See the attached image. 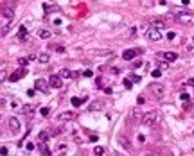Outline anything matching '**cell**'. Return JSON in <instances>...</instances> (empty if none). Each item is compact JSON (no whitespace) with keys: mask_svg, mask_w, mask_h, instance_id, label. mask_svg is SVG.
<instances>
[{"mask_svg":"<svg viewBox=\"0 0 194 156\" xmlns=\"http://www.w3.org/2000/svg\"><path fill=\"white\" fill-rule=\"evenodd\" d=\"M176 20L183 25H194V14L192 13H187V11H182V13H176Z\"/></svg>","mask_w":194,"mask_h":156,"instance_id":"cell-1","label":"cell"},{"mask_svg":"<svg viewBox=\"0 0 194 156\" xmlns=\"http://www.w3.org/2000/svg\"><path fill=\"white\" fill-rule=\"evenodd\" d=\"M34 86H36V90H40L41 93H49V90H50V84H49V81H45V79H36Z\"/></svg>","mask_w":194,"mask_h":156,"instance_id":"cell-2","label":"cell"},{"mask_svg":"<svg viewBox=\"0 0 194 156\" xmlns=\"http://www.w3.org/2000/svg\"><path fill=\"white\" fill-rule=\"evenodd\" d=\"M149 92L153 93L156 99H160V97L164 95V86L158 84V83H151V84H149Z\"/></svg>","mask_w":194,"mask_h":156,"instance_id":"cell-3","label":"cell"},{"mask_svg":"<svg viewBox=\"0 0 194 156\" xmlns=\"http://www.w3.org/2000/svg\"><path fill=\"white\" fill-rule=\"evenodd\" d=\"M13 18H14L13 9H11V7H7V6H4V7H2V20H4V24H11Z\"/></svg>","mask_w":194,"mask_h":156,"instance_id":"cell-4","label":"cell"},{"mask_svg":"<svg viewBox=\"0 0 194 156\" xmlns=\"http://www.w3.org/2000/svg\"><path fill=\"white\" fill-rule=\"evenodd\" d=\"M155 122H156V113L155 111H149V113H146L142 117V124L144 126H155Z\"/></svg>","mask_w":194,"mask_h":156,"instance_id":"cell-5","label":"cell"},{"mask_svg":"<svg viewBox=\"0 0 194 156\" xmlns=\"http://www.w3.org/2000/svg\"><path fill=\"white\" fill-rule=\"evenodd\" d=\"M146 36H147L149 40H153V41H158V40L162 38V34H160V29H156V27H153V25H151V27L147 29Z\"/></svg>","mask_w":194,"mask_h":156,"instance_id":"cell-6","label":"cell"},{"mask_svg":"<svg viewBox=\"0 0 194 156\" xmlns=\"http://www.w3.org/2000/svg\"><path fill=\"white\" fill-rule=\"evenodd\" d=\"M7 126H9V129H11L13 133H18L20 127H22V126H20V120H18L16 117H9V119H7Z\"/></svg>","mask_w":194,"mask_h":156,"instance_id":"cell-7","label":"cell"},{"mask_svg":"<svg viewBox=\"0 0 194 156\" xmlns=\"http://www.w3.org/2000/svg\"><path fill=\"white\" fill-rule=\"evenodd\" d=\"M49 84H50V88H61L63 86V77L61 75H50Z\"/></svg>","mask_w":194,"mask_h":156,"instance_id":"cell-8","label":"cell"},{"mask_svg":"<svg viewBox=\"0 0 194 156\" xmlns=\"http://www.w3.org/2000/svg\"><path fill=\"white\" fill-rule=\"evenodd\" d=\"M144 50L142 49H131V50H126V52H122V58L126 59V61H129V59H133L135 56H138V54H142Z\"/></svg>","mask_w":194,"mask_h":156,"instance_id":"cell-9","label":"cell"},{"mask_svg":"<svg viewBox=\"0 0 194 156\" xmlns=\"http://www.w3.org/2000/svg\"><path fill=\"white\" fill-rule=\"evenodd\" d=\"M76 117V113H72V111H65V113H59L58 115V120L63 122V120H72Z\"/></svg>","mask_w":194,"mask_h":156,"instance_id":"cell-10","label":"cell"},{"mask_svg":"<svg viewBox=\"0 0 194 156\" xmlns=\"http://www.w3.org/2000/svg\"><path fill=\"white\" fill-rule=\"evenodd\" d=\"M162 58H164V59H165L167 63H171V61H175V59H176L178 56H176L175 52H164V54H162Z\"/></svg>","mask_w":194,"mask_h":156,"instance_id":"cell-11","label":"cell"},{"mask_svg":"<svg viewBox=\"0 0 194 156\" xmlns=\"http://www.w3.org/2000/svg\"><path fill=\"white\" fill-rule=\"evenodd\" d=\"M20 75H25V68H20L18 72L11 74V75H9V81H18V77H20Z\"/></svg>","mask_w":194,"mask_h":156,"instance_id":"cell-12","label":"cell"},{"mask_svg":"<svg viewBox=\"0 0 194 156\" xmlns=\"http://www.w3.org/2000/svg\"><path fill=\"white\" fill-rule=\"evenodd\" d=\"M18 38H20L22 41L27 38V27H25V25H20V29H18Z\"/></svg>","mask_w":194,"mask_h":156,"instance_id":"cell-13","label":"cell"},{"mask_svg":"<svg viewBox=\"0 0 194 156\" xmlns=\"http://www.w3.org/2000/svg\"><path fill=\"white\" fill-rule=\"evenodd\" d=\"M38 147H40V152H41V154H45V156H49V154H50V151H49V147L45 145V142H40V144H38Z\"/></svg>","mask_w":194,"mask_h":156,"instance_id":"cell-14","label":"cell"},{"mask_svg":"<svg viewBox=\"0 0 194 156\" xmlns=\"http://www.w3.org/2000/svg\"><path fill=\"white\" fill-rule=\"evenodd\" d=\"M102 104H104L102 101H95V102H92V104H90V108H88V109H92V111H99V109L102 108Z\"/></svg>","mask_w":194,"mask_h":156,"instance_id":"cell-15","label":"cell"},{"mask_svg":"<svg viewBox=\"0 0 194 156\" xmlns=\"http://www.w3.org/2000/svg\"><path fill=\"white\" fill-rule=\"evenodd\" d=\"M38 36H40L41 40H49V38H50L52 34H50L49 31H45V29H40V31H38Z\"/></svg>","mask_w":194,"mask_h":156,"instance_id":"cell-16","label":"cell"},{"mask_svg":"<svg viewBox=\"0 0 194 156\" xmlns=\"http://www.w3.org/2000/svg\"><path fill=\"white\" fill-rule=\"evenodd\" d=\"M47 140H49V133L47 131H41L40 135H38V144L40 142H47Z\"/></svg>","mask_w":194,"mask_h":156,"instance_id":"cell-17","label":"cell"},{"mask_svg":"<svg viewBox=\"0 0 194 156\" xmlns=\"http://www.w3.org/2000/svg\"><path fill=\"white\" fill-rule=\"evenodd\" d=\"M22 111H24L25 115H32V113H34V106H31V104H25Z\"/></svg>","mask_w":194,"mask_h":156,"instance_id":"cell-18","label":"cell"},{"mask_svg":"<svg viewBox=\"0 0 194 156\" xmlns=\"http://www.w3.org/2000/svg\"><path fill=\"white\" fill-rule=\"evenodd\" d=\"M59 75H61L63 79H69V77H72V72H70L69 68H63V70L59 72Z\"/></svg>","mask_w":194,"mask_h":156,"instance_id":"cell-19","label":"cell"},{"mask_svg":"<svg viewBox=\"0 0 194 156\" xmlns=\"http://www.w3.org/2000/svg\"><path fill=\"white\" fill-rule=\"evenodd\" d=\"M151 25H153V27H156V29H162V27H165V24H162L160 20H151Z\"/></svg>","mask_w":194,"mask_h":156,"instance_id":"cell-20","label":"cell"},{"mask_svg":"<svg viewBox=\"0 0 194 156\" xmlns=\"http://www.w3.org/2000/svg\"><path fill=\"white\" fill-rule=\"evenodd\" d=\"M83 101H84V99H79V97H72V101H70V102H72V106H76V108H77V106H81V102H83Z\"/></svg>","mask_w":194,"mask_h":156,"instance_id":"cell-21","label":"cell"},{"mask_svg":"<svg viewBox=\"0 0 194 156\" xmlns=\"http://www.w3.org/2000/svg\"><path fill=\"white\" fill-rule=\"evenodd\" d=\"M38 61H40V63H49V56H47V54H40V56H38Z\"/></svg>","mask_w":194,"mask_h":156,"instance_id":"cell-22","label":"cell"},{"mask_svg":"<svg viewBox=\"0 0 194 156\" xmlns=\"http://www.w3.org/2000/svg\"><path fill=\"white\" fill-rule=\"evenodd\" d=\"M43 9H45V13H50V11H56V6H50V4H43Z\"/></svg>","mask_w":194,"mask_h":156,"instance_id":"cell-23","label":"cell"},{"mask_svg":"<svg viewBox=\"0 0 194 156\" xmlns=\"http://www.w3.org/2000/svg\"><path fill=\"white\" fill-rule=\"evenodd\" d=\"M94 152H95V156H102V154H104V149H102L101 145H97V147L94 149Z\"/></svg>","mask_w":194,"mask_h":156,"instance_id":"cell-24","label":"cell"},{"mask_svg":"<svg viewBox=\"0 0 194 156\" xmlns=\"http://www.w3.org/2000/svg\"><path fill=\"white\" fill-rule=\"evenodd\" d=\"M83 75H84V77H92V75H94V72L88 68V70H84V72H83Z\"/></svg>","mask_w":194,"mask_h":156,"instance_id":"cell-25","label":"cell"},{"mask_svg":"<svg viewBox=\"0 0 194 156\" xmlns=\"http://www.w3.org/2000/svg\"><path fill=\"white\" fill-rule=\"evenodd\" d=\"M129 79H131L133 83H140V75H135V74H133L131 77H129Z\"/></svg>","mask_w":194,"mask_h":156,"instance_id":"cell-26","label":"cell"},{"mask_svg":"<svg viewBox=\"0 0 194 156\" xmlns=\"http://www.w3.org/2000/svg\"><path fill=\"white\" fill-rule=\"evenodd\" d=\"M131 83H133V81H129V79H124V88H131Z\"/></svg>","mask_w":194,"mask_h":156,"instance_id":"cell-27","label":"cell"},{"mask_svg":"<svg viewBox=\"0 0 194 156\" xmlns=\"http://www.w3.org/2000/svg\"><path fill=\"white\" fill-rule=\"evenodd\" d=\"M49 111H50L49 108H41V115H43V117H47V115H49Z\"/></svg>","mask_w":194,"mask_h":156,"instance_id":"cell-28","label":"cell"},{"mask_svg":"<svg viewBox=\"0 0 194 156\" xmlns=\"http://www.w3.org/2000/svg\"><path fill=\"white\" fill-rule=\"evenodd\" d=\"M151 75H153V77H160L162 72H160V70H153V72H151Z\"/></svg>","mask_w":194,"mask_h":156,"instance_id":"cell-29","label":"cell"},{"mask_svg":"<svg viewBox=\"0 0 194 156\" xmlns=\"http://www.w3.org/2000/svg\"><path fill=\"white\" fill-rule=\"evenodd\" d=\"M138 66H142V63H140V61H133V65H131V68H138Z\"/></svg>","mask_w":194,"mask_h":156,"instance_id":"cell-30","label":"cell"},{"mask_svg":"<svg viewBox=\"0 0 194 156\" xmlns=\"http://www.w3.org/2000/svg\"><path fill=\"white\" fill-rule=\"evenodd\" d=\"M7 79V74H6V70H2V74H0V81H6Z\"/></svg>","mask_w":194,"mask_h":156,"instance_id":"cell-31","label":"cell"},{"mask_svg":"<svg viewBox=\"0 0 194 156\" xmlns=\"http://www.w3.org/2000/svg\"><path fill=\"white\" fill-rule=\"evenodd\" d=\"M119 142H120V144H122V145H126V147H129V142H128V140H126V138H120V140H119Z\"/></svg>","mask_w":194,"mask_h":156,"instance_id":"cell-32","label":"cell"},{"mask_svg":"<svg viewBox=\"0 0 194 156\" xmlns=\"http://www.w3.org/2000/svg\"><path fill=\"white\" fill-rule=\"evenodd\" d=\"M0 152H2V156H7V147H6V145H4V147H2V149H0Z\"/></svg>","mask_w":194,"mask_h":156,"instance_id":"cell-33","label":"cell"},{"mask_svg":"<svg viewBox=\"0 0 194 156\" xmlns=\"http://www.w3.org/2000/svg\"><path fill=\"white\" fill-rule=\"evenodd\" d=\"M180 99H182V101H189V95H187V93H180Z\"/></svg>","mask_w":194,"mask_h":156,"instance_id":"cell-34","label":"cell"},{"mask_svg":"<svg viewBox=\"0 0 194 156\" xmlns=\"http://www.w3.org/2000/svg\"><path fill=\"white\" fill-rule=\"evenodd\" d=\"M25 149H27V151H32V149H34V144H31V142H29V144L25 145Z\"/></svg>","mask_w":194,"mask_h":156,"instance_id":"cell-35","label":"cell"},{"mask_svg":"<svg viewBox=\"0 0 194 156\" xmlns=\"http://www.w3.org/2000/svg\"><path fill=\"white\" fill-rule=\"evenodd\" d=\"M133 117H135V119L140 117V111H138V109H133Z\"/></svg>","mask_w":194,"mask_h":156,"instance_id":"cell-36","label":"cell"},{"mask_svg":"<svg viewBox=\"0 0 194 156\" xmlns=\"http://www.w3.org/2000/svg\"><path fill=\"white\" fill-rule=\"evenodd\" d=\"M6 34H7V25L2 27V36H6Z\"/></svg>","mask_w":194,"mask_h":156,"instance_id":"cell-37","label":"cell"},{"mask_svg":"<svg viewBox=\"0 0 194 156\" xmlns=\"http://www.w3.org/2000/svg\"><path fill=\"white\" fill-rule=\"evenodd\" d=\"M167 156H175V154H172V152H169V154H167Z\"/></svg>","mask_w":194,"mask_h":156,"instance_id":"cell-38","label":"cell"},{"mask_svg":"<svg viewBox=\"0 0 194 156\" xmlns=\"http://www.w3.org/2000/svg\"><path fill=\"white\" fill-rule=\"evenodd\" d=\"M192 41H194V38H192Z\"/></svg>","mask_w":194,"mask_h":156,"instance_id":"cell-39","label":"cell"},{"mask_svg":"<svg viewBox=\"0 0 194 156\" xmlns=\"http://www.w3.org/2000/svg\"><path fill=\"white\" fill-rule=\"evenodd\" d=\"M117 156H120V154H117Z\"/></svg>","mask_w":194,"mask_h":156,"instance_id":"cell-40","label":"cell"}]
</instances>
